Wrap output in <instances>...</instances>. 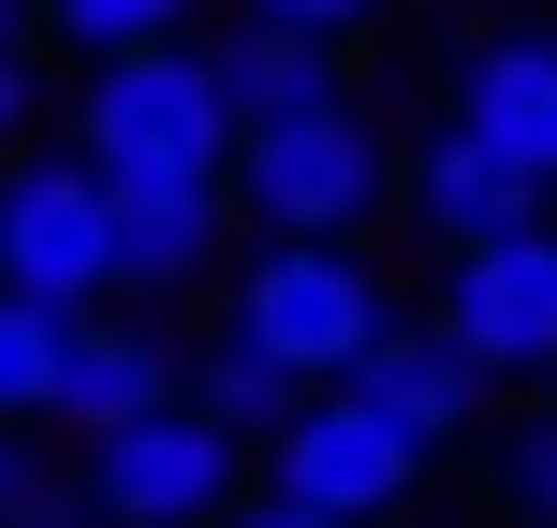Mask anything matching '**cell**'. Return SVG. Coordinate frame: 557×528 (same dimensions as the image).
<instances>
[{
	"mask_svg": "<svg viewBox=\"0 0 557 528\" xmlns=\"http://www.w3.org/2000/svg\"><path fill=\"white\" fill-rule=\"evenodd\" d=\"M74 162L103 192H221L235 176V103L206 74V45H147V59H103L74 103Z\"/></svg>",
	"mask_w": 557,
	"mask_h": 528,
	"instance_id": "6da1fadb",
	"label": "cell"
},
{
	"mask_svg": "<svg viewBox=\"0 0 557 528\" xmlns=\"http://www.w3.org/2000/svg\"><path fill=\"white\" fill-rule=\"evenodd\" d=\"M382 133H367V103H323V118H278V133H235V176L221 192H250L264 250H352L367 206H382Z\"/></svg>",
	"mask_w": 557,
	"mask_h": 528,
	"instance_id": "7a4b0ae2",
	"label": "cell"
},
{
	"mask_svg": "<svg viewBox=\"0 0 557 528\" xmlns=\"http://www.w3.org/2000/svg\"><path fill=\"white\" fill-rule=\"evenodd\" d=\"M235 337H250L278 382L337 396L396 337V308H382V279H367V250H250V279H235Z\"/></svg>",
	"mask_w": 557,
	"mask_h": 528,
	"instance_id": "3957f363",
	"label": "cell"
},
{
	"mask_svg": "<svg viewBox=\"0 0 557 528\" xmlns=\"http://www.w3.org/2000/svg\"><path fill=\"white\" fill-rule=\"evenodd\" d=\"M0 294L45 308V323H103L117 294V221L88 162H15L0 176Z\"/></svg>",
	"mask_w": 557,
	"mask_h": 528,
	"instance_id": "277c9868",
	"label": "cell"
},
{
	"mask_svg": "<svg viewBox=\"0 0 557 528\" xmlns=\"http://www.w3.org/2000/svg\"><path fill=\"white\" fill-rule=\"evenodd\" d=\"M74 514H103V528H221L235 514V441L191 426V412H147L117 441H88Z\"/></svg>",
	"mask_w": 557,
	"mask_h": 528,
	"instance_id": "5b68a950",
	"label": "cell"
},
{
	"mask_svg": "<svg viewBox=\"0 0 557 528\" xmlns=\"http://www.w3.org/2000/svg\"><path fill=\"white\" fill-rule=\"evenodd\" d=\"M441 337L455 367H557V250H543V221L529 235H484V250H455V279H441Z\"/></svg>",
	"mask_w": 557,
	"mask_h": 528,
	"instance_id": "8992f818",
	"label": "cell"
},
{
	"mask_svg": "<svg viewBox=\"0 0 557 528\" xmlns=\"http://www.w3.org/2000/svg\"><path fill=\"white\" fill-rule=\"evenodd\" d=\"M411 484H425V455L396 441L367 396H308V412L278 426V500H294V514H323V528H382Z\"/></svg>",
	"mask_w": 557,
	"mask_h": 528,
	"instance_id": "52a82bcc",
	"label": "cell"
},
{
	"mask_svg": "<svg viewBox=\"0 0 557 528\" xmlns=\"http://www.w3.org/2000/svg\"><path fill=\"white\" fill-rule=\"evenodd\" d=\"M455 133H470L484 162H513V176L557 206V29H499V45H470V74H455Z\"/></svg>",
	"mask_w": 557,
	"mask_h": 528,
	"instance_id": "ba28073f",
	"label": "cell"
},
{
	"mask_svg": "<svg viewBox=\"0 0 557 528\" xmlns=\"http://www.w3.org/2000/svg\"><path fill=\"white\" fill-rule=\"evenodd\" d=\"M147 412H176V337H147V323H59V396H45V426L117 441V426H147Z\"/></svg>",
	"mask_w": 557,
	"mask_h": 528,
	"instance_id": "9c48e42d",
	"label": "cell"
},
{
	"mask_svg": "<svg viewBox=\"0 0 557 528\" xmlns=\"http://www.w3.org/2000/svg\"><path fill=\"white\" fill-rule=\"evenodd\" d=\"M411 206H425V235H441V250H484V235H529V221H543V192H529L513 162H484L455 118L411 147Z\"/></svg>",
	"mask_w": 557,
	"mask_h": 528,
	"instance_id": "30bf717a",
	"label": "cell"
},
{
	"mask_svg": "<svg viewBox=\"0 0 557 528\" xmlns=\"http://www.w3.org/2000/svg\"><path fill=\"white\" fill-rule=\"evenodd\" d=\"M337 396H367V412H382V426H396L411 455H441L455 426L484 412V382H470V367L441 353V337H411V323H396V337H382V353H367V367H352Z\"/></svg>",
	"mask_w": 557,
	"mask_h": 528,
	"instance_id": "8fae6325",
	"label": "cell"
},
{
	"mask_svg": "<svg viewBox=\"0 0 557 528\" xmlns=\"http://www.w3.org/2000/svg\"><path fill=\"white\" fill-rule=\"evenodd\" d=\"M206 74H221L235 133H278V118L352 103V88H337V45H308V29H235V45H206Z\"/></svg>",
	"mask_w": 557,
	"mask_h": 528,
	"instance_id": "7c38bea8",
	"label": "cell"
},
{
	"mask_svg": "<svg viewBox=\"0 0 557 528\" xmlns=\"http://www.w3.org/2000/svg\"><path fill=\"white\" fill-rule=\"evenodd\" d=\"M176 412H191V426H221V441H278V426L308 412V382H278L250 337L221 323L206 353H176Z\"/></svg>",
	"mask_w": 557,
	"mask_h": 528,
	"instance_id": "4fadbf2b",
	"label": "cell"
},
{
	"mask_svg": "<svg viewBox=\"0 0 557 528\" xmlns=\"http://www.w3.org/2000/svg\"><path fill=\"white\" fill-rule=\"evenodd\" d=\"M103 221H117V279L133 294H176V279L221 265V192H103Z\"/></svg>",
	"mask_w": 557,
	"mask_h": 528,
	"instance_id": "5bb4252c",
	"label": "cell"
},
{
	"mask_svg": "<svg viewBox=\"0 0 557 528\" xmlns=\"http://www.w3.org/2000/svg\"><path fill=\"white\" fill-rule=\"evenodd\" d=\"M176 15H191V0H45V29H59V45H88V74H103V59L176 45Z\"/></svg>",
	"mask_w": 557,
	"mask_h": 528,
	"instance_id": "9a60e30c",
	"label": "cell"
},
{
	"mask_svg": "<svg viewBox=\"0 0 557 528\" xmlns=\"http://www.w3.org/2000/svg\"><path fill=\"white\" fill-rule=\"evenodd\" d=\"M45 396H59V323L0 294V426H45Z\"/></svg>",
	"mask_w": 557,
	"mask_h": 528,
	"instance_id": "2e32d148",
	"label": "cell"
},
{
	"mask_svg": "<svg viewBox=\"0 0 557 528\" xmlns=\"http://www.w3.org/2000/svg\"><path fill=\"white\" fill-rule=\"evenodd\" d=\"M499 500H513V528H557V412H529L499 441Z\"/></svg>",
	"mask_w": 557,
	"mask_h": 528,
	"instance_id": "e0dca14e",
	"label": "cell"
},
{
	"mask_svg": "<svg viewBox=\"0 0 557 528\" xmlns=\"http://www.w3.org/2000/svg\"><path fill=\"white\" fill-rule=\"evenodd\" d=\"M382 0H250V29H308V45H352Z\"/></svg>",
	"mask_w": 557,
	"mask_h": 528,
	"instance_id": "ac0fdd59",
	"label": "cell"
},
{
	"mask_svg": "<svg viewBox=\"0 0 557 528\" xmlns=\"http://www.w3.org/2000/svg\"><path fill=\"white\" fill-rule=\"evenodd\" d=\"M15 118H29V59L0 45V147H15Z\"/></svg>",
	"mask_w": 557,
	"mask_h": 528,
	"instance_id": "d6986e66",
	"label": "cell"
},
{
	"mask_svg": "<svg viewBox=\"0 0 557 528\" xmlns=\"http://www.w3.org/2000/svg\"><path fill=\"white\" fill-rule=\"evenodd\" d=\"M15 500H29V441L0 426V514H15Z\"/></svg>",
	"mask_w": 557,
	"mask_h": 528,
	"instance_id": "ffe728a7",
	"label": "cell"
},
{
	"mask_svg": "<svg viewBox=\"0 0 557 528\" xmlns=\"http://www.w3.org/2000/svg\"><path fill=\"white\" fill-rule=\"evenodd\" d=\"M221 528H323V514H294V500H250V514H221Z\"/></svg>",
	"mask_w": 557,
	"mask_h": 528,
	"instance_id": "44dd1931",
	"label": "cell"
},
{
	"mask_svg": "<svg viewBox=\"0 0 557 528\" xmlns=\"http://www.w3.org/2000/svg\"><path fill=\"white\" fill-rule=\"evenodd\" d=\"M0 45H15V0H0Z\"/></svg>",
	"mask_w": 557,
	"mask_h": 528,
	"instance_id": "7402d4cb",
	"label": "cell"
},
{
	"mask_svg": "<svg viewBox=\"0 0 557 528\" xmlns=\"http://www.w3.org/2000/svg\"><path fill=\"white\" fill-rule=\"evenodd\" d=\"M543 250H557V206H543Z\"/></svg>",
	"mask_w": 557,
	"mask_h": 528,
	"instance_id": "603a6c76",
	"label": "cell"
},
{
	"mask_svg": "<svg viewBox=\"0 0 557 528\" xmlns=\"http://www.w3.org/2000/svg\"><path fill=\"white\" fill-rule=\"evenodd\" d=\"M0 176H15V147H0Z\"/></svg>",
	"mask_w": 557,
	"mask_h": 528,
	"instance_id": "cb8c5ba5",
	"label": "cell"
}]
</instances>
